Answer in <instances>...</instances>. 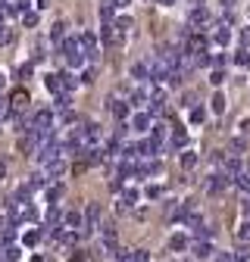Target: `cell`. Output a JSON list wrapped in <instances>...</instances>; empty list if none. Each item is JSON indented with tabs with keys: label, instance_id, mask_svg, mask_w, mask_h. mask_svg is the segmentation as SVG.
<instances>
[{
	"label": "cell",
	"instance_id": "f1b7e54d",
	"mask_svg": "<svg viewBox=\"0 0 250 262\" xmlns=\"http://www.w3.org/2000/svg\"><path fill=\"white\" fill-rule=\"evenodd\" d=\"M119 197H122L125 203H129V206H135V203H138V191H135V187H132V184H129V187H125V191H122Z\"/></svg>",
	"mask_w": 250,
	"mask_h": 262
},
{
	"label": "cell",
	"instance_id": "4dcf8cb0",
	"mask_svg": "<svg viewBox=\"0 0 250 262\" xmlns=\"http://www.w3.org/2000/svg\"><path fill=\"white\" fill-rule=\"evenodd\" d=\"M235 63H238V66H250V50H247V47H241V50L235 53Z\"/></svg>",
	"mask_w": 250,
	"mask_h": 262
},
{
	"label": "cell",
	"instance_id": "603a6c76",
	"mask_svg": "<svg viewBox=\"0 0 250 262\" xmlns=\"http://www.w3.org/2000/svg\"><path fill=\"white\" fill-rule=\"evenodd\" d=\"M185 247H188V237H185V234H172V237H169V250H172V253L185 250Z\"/></svg>",
	"mask_w": 250,
	"mask_h": 262
},
{
	"label": "cell",
	"instance_id": "83f0119b",
	"mask_svg": "<svg viewBox=\"0 0 250 262\" xmlns=\"http://www.w3.org/2000/svg\"><path fill=\"white\" fill-rule=\"evenodd\" d=\"M44 181H47V178H44V172H34V175L28 178V187H31V191H41Z\"/></svg>",
	"mask_w": 250,
	"mask_h": 262
},
{
	"label": "cell",
	"instance_id": "30bf717a",
	"mask_svg": "<svg viewBox=\"0 0 250 262\" xmlns=\"http://www.w3.org/2000/svg\"><path fill=\"white\" fill-rule=\"evenodd\" d=\"M66 165H69V162H66L63 156L47 159V162H44V178H47V181H50V178H60V175L66 172Z\"/></svg>",
	"mask_w": 250,
	"mask_h": 262
},
{
	"label": "cell",
	"instance_id": "d6a6232c",
	"mask_svg": "<svg viewBox=\"0 0 250 262\" xmlns=\"http://www.w3.org/2000/svg\"><path fill=\"white\" fill-rule=\"evenodd\" d=\"M222 78H225V69H213V72H210V84H216V88H219V84H222Z\"/></svg>",
	"mask_w": 250,
	"mask_h": 262
},
{
	"label": "cell",
	"instance_id": "cb8c5ba5",
	"mask_svg": "<svg viewBox=\"0 0 250 262\" xmlns=\"http://www.w3.org/2000/svg\"><path fill=\"white\" fill-rule=\"evenodd\" d=\"M97 16H100V25H106V22H113V19H116V10H113V7H106V4H100Z\"/></svg>",
	"mask_w": 250,
	"mask_h": 262
},
{
	"label": "cell",
	"instance_id": "4fadbf2b",
	"mask_svg": "<svg viewBox=\"0 0 250 262\" xmlns=\"http://www.w3.org/2000/svg\"><path fill=\"white\" fill-rule=\"evenodd\" d=\"M191 253H194V259H210V256H213V247H210V240L197 237V240L191 243Z\"/></svg>",
	"mask_w": 250,
	"mask_h": 262
},
{
	"label": "cell",
	"instance_id": "277c9868",
	"mask_svg": "<svg viewBox=\"0 0 250 262\" xmlns=\"http://www.w3.org/2000/svg\"><path fill=\"white\" fill-rule=\"evenodd\" d=\"M231 181H235L231 175H225V172H216V175H210V178L203 181V191H206L210 197H222V194L228 191V187H231Z\"/></svg>",
	"mask_w": 250,
	"mask_h": 262
},
{
	"label": "cell",
	"instance_id": "ffe728a7",
	"mask_svg": "<svg viewBox=\"0 0 250 262\" xmlns=\"http://www.w3.org/2000/svg\"><path fill=\"white\" fill-rule=\"evenodd\" d=\"M228 150H231V153H244V150H247V135H235L228 141Z\"/></svg>",
	"mask_w": 250,
	"mask_h": 262
},
{
	"label": "cell",
	"instance_id": "6da1fadb",
	"mask_svg": "<svg viewBox=\"0 0 250 262\" xmlns=\"http://www.w3.org/2000/svg\"><path fill=\"white\" fill-rule=\"evenodd\" d=\"M60 50H63V60H66L69 69H81V66L88 63V56H85V50H81V44H78V37H63Z\"/></svg>",
	"mask_w": 250,
	"mask_h": 262
},
{
	"label": "cell",
	"instance_id": "7a4b0ae2",
	"mask_svg": "<svg viewBox=\"0 0 250 262\" xmlns=\"http://www.w3.org/2000/svg\"><path fill=\"white\" fill-rule=\"evenodd\" d=\"M216 19H213V13L206 7H191V16H188V28L191 31H206Z\"/></svg>",
	"mask_w": 250,
	"mask_h": 262
},
{
	"label": "cell",
	"instance_id": "74e56055",
	"mask_svg": "<svg viewBox=\"0 0 250 262\" xmlns=\"http://www.w3.org/2000/svg\"><path fill=\"white\" fill-rule=\"evenodd\" d=\"M213 256H216V262H241L235 253H213Z\"/></svg>",
	"mask_w": 250,
	"mask_h": 262
},
{
	"label": "cell",
	"instance_id": "5bb4252c",
	"mask_svg": "<svg viewBox=\"0 0 250 262\" xmlns=\"http://www.w3.org/2000/svg\"><path fill=\"white\" fill-rule=\"evenodd\" d=\"M178 165H182L185 172H194V168L200 165V156H197V153H191V150H185V153L178 156Z\"/></svg>",
	"mask_w": 250,
	"mask_h": 262
},
{
	"label": "cell",
	"instance_id": "484cf974",
	"mask_svg": "<svg viewBox=\"0 0 250 262\" xmlns=\"http://www.w3.org/2000/svg\"><path fill=\"white\" fill-rule=\"evenodd\" d=\"M22 243H25V247H38V243H41V231H25Z\"/></svg>",
	"mask_w": 250,
	"mask_h": 262
},
{
	"label": "cell",
	"instance_id": "5b68a950",
	"mask_svg": "<svg viewBox=\"0 0 250 262\" xmlns=\"http://www.w3.org/2000/svg\"><path fill=\"white\" fill-rule=\"evenodd\" d=\"M106 106H110V112H113V119L116 122H129V116H132V106H129V100L122 97V94H110V100H106Z\"/></svg>",
	"mask_w": 250,
	"mask_h": 262
},
{
	"label": "cell",
	"instance_id": "8d00e7d4",
	"mask_svg": "<svg viewBox=\"0 0 250 262\" xmlns=\"http://www.w3.org/2000/svg\"><path fill=\"white\" fill-rule=\"evenodd\" d=\"M132 262H150V253L147 250H135L132 253Z\"/></svg>",
	"mask_w": 250,
	"mask_h": 262
},
{
	"label": "cell",
	"instance_id": "f907efd6",
	"mask_svg": "<svg viewBox=\"0 0 250 262\" xmlns=\"http://www.w3.org/2000/svg\"><path fill=\"white\" fill-rule=\"evenodd\" d=\"M159 4H163V7H169V4H175V0H159Z\"/></svg>",
	"mask_w": 250,
	"mask_h": 262
},
{
	"label": "cell",
	"instance_id": "7c38bea8",
	"mask_svg": "<svg viewBox=\"0 0 250 262\" xmlns=\"http://www.w3.org/2000/svg\"><path fill=\"white\" fill-rule=\"evenodd\" d=\"M150 122H153V119H150V112H147V109H138L135 116L129 119V128H135V131H147V128H150Z\"/></svg>",
	"mask_w": 250,
	"mask_h": 262
},
{
	"label": "cell",
	"instance_id": "f35d334b",
	"mask_svg": "<svg viewBox=\"0 0 250 262\" xmlns=\"http://www.w3.org/2000/svg\"><path fill=\"white\" fill-rule=\"evenodd\" d=\"M28 197H31V187H28V184H22L19 191H16V200H25V203H28Z\"/></svg>",
	"mask_w": 250,
	"mask_h": 262
},
{
	"label": "cell",
	"instance_id": "ac0fdd59",
	"mask_svg": "<svg viewBox=\"0 0 250 262\" xmlns=\"http://www.w3.org/2000/svg\"><path fill=\"white\" fill-rule=\"evenodd\" d=\"M63 37H66V22H53V28H50V44H63Z\"/></svg>",
	"mask_w": 250,
	"mask_h": 262
},
{
	"label": "cell",
	"instance_id": "8992f818",
	"mask_svg": "<svg viewBox=\"0 0 250 262\" xmlns=\"http://www.w3.org/2000/svg\"><path fill=\"white\" fill-rule=\"evenodd\" d=\"M28 103H31V94H28L25 88H16V91L10 94V100H7V109H10V112H25Z\"/></svg>",
	"mask_w": 250,
	"mask_h": 262
},
{
	"label": "cell",
	"instance_id": "3957f363",
	"mask_svg": "<svg viewBox=\"0 0 250 262\" xmlns=\"http://www.w3.org/2000/svg\"><path fill=\"white\" fill-rule=\"evenodd\" d=\"M206 37H210L213 44H219V47H228L235 34H231V25L225 22V19H219V22H213V25L206 28Z\"/></svg>",
	"mask_w": 250,
	"mask_h": 262
},
{
	"label": "cell",
	"instance_id": "836d02e7",
	"mask_svg": "<svg viewBox=\"0 0 250 262\" xmlns=\"http://www.w3.org/2000/svg\"><path fill=\"white\" fill-rule=\"evenodd\" d=\"M238 240H241V243H250V222H247V219H244L241 231H238Z\"/></svg>",
	"mask_w": 250,
	"mask_h": 262
},
{
	"label": "cell",
	"instance_id": "bcb514c9",
	"mask_svg": "<svg viewBox=\"0 0 250 262\" xmlns=\"http://www.w3.org/2000/svg\"><path fill=\"white\" fill-rule=\"evenodd\" d=\"M7 112H10V109H7V103L0 100V119H7Z\"/></svg>",
	"mask_w": 250,
	"mask_h": 262
},
{
	"label": "cell",
	"instance_id": "e575fe53",
	"mask_svg": "<svg viewBox=\"0 0 250 262\" xmlns=\"http://www.w3.org/2000/svg\"><path fill=\"white\" fill-rule=\"evenodd\" d=\"M100 4H106V7H113V10L119 13V10H125V7H129V0H100Z\"/></svg>",
	"mask_w": 250,
	"mask_h": 262
},
{
	"label": "cell",
	"instance_id": "f6af8a7d",
	"mask_svg": "<svg viewBox=\"0 0 250 262\" xmlns=\"http://www.w3.org/2000/svg\"><path fill=\"white\" fill-rule=\"evenodd\" d=\"M238 128H241V135H250V119H244V122H241Z\"/></svg>",
	"mask_w": 250,
	"mask_h": 262
},
{
	"label": "cell",
	"instance_id": "e0dca14e",
	"mask_svg": "<svg viewBox=\"0 0 250 262\" xmlns=\"http://www.w3.org/2000/svg\"><path fill=\"white\" fill-rule=\"evenodd\" d=\"M85 222H88V228H91V231H97V225H100V206H97V203H91V206H88Z\"/></svg>",
	"mask_w": 250,
	"mask_h": 262
},
{
	"label": "cell",
	"instance_id": "b9f144b4",
	"mask_svg": "<svg viewBox=\"0 0 250 262\" xmlns=\"http://www.w3.org/2000/svg\"><path fill=\"white\" fill-rule=\"evenodd\" d=\"M241 47H250V28L241 31Z\"/></svg>",
	"mask_w": 250,
	"mask_h": 262
},
{
	"label": "cell",
	"instance_id": "ee69618b",
	"mask_svg": "<svg viewBox=\"0 0 250 262\" xmlns=\"http://www.w3.org/2000/svg\"><path fill=\"white\" fill-rule=\"evenodd\" d=\"M219 4H222V10H235L238 0H219Z\"/></svg>",
	"mask_w": 250,
	"mask_h": 262
},
{
	"label": "cell",
	"instance_id": "60d3db41",
	"mask_svg": "<svg viewBox=\"0 0 250 262\" xmlns=\"http://www.w3.org/2000/svg\"><path fill=\"white\" fill-rule=\"evenodd\" d=\"M91 81H94V69H88V72L81 75V84H91Z\"/></svg>",
	"mask_w": 250,
	"mask_h": 262
},
{
	"label": "cell",
	"instance_id": "681fc988",
	"mask_svg": "<svg viewBox=\"0 0 250 262\" xmlns=\"http://www.w3.org/2000/svg\"><path fill=\"white\" fill-rule=\"evenodd\" d=\"M7 84V78H4V72H0V88H4Z\"/></svg>",
	"mask_w": 250,
	"mask_h": 262
},
{
	"label": "cell",
	"instance_id": "d6986e66",
	"mask_svg": "<svg viewBox=\"0 0 250 262\" xmlns=\"http://www.w3.org/2000/svg\"><path fill=\"white\" fill-rule=\"evenodd\" d=\"M113 25H116V31H119V34H129L135 22H132V16H116V19H113Z\"/></svg>",
	"mask_w": 250,
	"mask_h": 262
},
{
	"label": "cell",
	"instance_id": "1f68e13d",
	"mask_svg": "<svg viewBox=\"0 0 250 262\" xmlns=\"http://www.w3.org/2000/svg\"><path fill=\"white\" fill-rule=\"evenodd\" d=\"M147 200H156V197H163V184H147Z\"/></svg>",
	"mask_w": 250,
	"mask_h": 262
},
{
	"label": "cell",
	"instance_id": "2e32d148",
	"mask_svg": "<svg viewBox=\"0 0 250 262\" xmlns=\"http://www.w3.org/2000/svg\"><path fill=\"white\" fill-rule=\"evenodd\" d=\"M63 225H66L69 231H78L81 225H85V215L81 212H63Z\"/></svg>",
	"mask_w": 250,
	"mask_h": 262
},
{
	"label": "cell",
	"instance_id": "9a60e30c",
	"mask_svg": "<svg viewBox=\"0 0 250 262\" xmlns=\"http://www.w3.org/2000/svg\"><path fill=\"white\" fill-rule=\"evenodd\" d=\"M44 225H47V228H60V225H63V209L50 206V209L44 212Z\"/></svg>",
	"mask_w": 250,
	"mask_h": 262
},
{
	"label": "cell",
	"instance_id": "7dc6e473",
	"mask_svg": "<svg viewBox=\"0 0 250 262\" xmlns=\"http://www.w3.org/2000/svg\"><path fill=\"white\" fill-rule=\"evenodd\" d=\"M4 175H7V165H4V159H0V181H4Z\"/></svg>",
	"mask_w": 250,
	"mask_h": 262
},
{
	"label": "cell",
	"instance_id": "52a82bcc",
	"mask_svg": "<svg viewBox=\"0 0 250 262\" xmlns=\"http://www.w3.org/2000/svg\"><path fill=\"white\" fill-rule=\"evenodd\" d=\"M78 44H81V50H85V56H88V60H97V53H100V44H97V34H91V31L78 34Z\"/></svg>",
	"mask_w": 250,
	"mask_h": 262
},
{
	"label": "cell",
	"instance_id": "8fae6325",
	"mask_svg": "<svg viewBox=\"0 0 250 262\" xmlns=\"http://www.w3.org/2000/svg\"><path fill=\"white\" fill-rule=\"evenodd\" d=\"M100 41H103L106 47H116V44H122V34L116 31L113 22H106V25H100Z\"/></svg>",
	"mask_w": 250,
	"mask_h": 262
},
{
	"label": "cell",
	"instance_id": "ba28073f",
	"mask_svg": "<svg viewBox=\"0 0 250 262\" xmlns=\"http://www.w3.org/2000/svg\"><path fill=\"white\" fill-rule=\"evenodd\" d=\"M28 122H31L34 131H50V128H53V109H38Z\"/></svg>",
	"mask_w": 250,
	"mask_h": 262
},
{
	"label": "cell",
	"instance_id": "d590c367",
	"mask_svg": "<svg viewBox=\"0 0 250 262\" xmlns=\"http://www.w3.org/2000/svg\"><path fill=\"white\" fill-rule=\"evenodd\" d=\"M31 72H34V66H31V63L19 66V78H22V81H28V78H31Z\"/></svg>",
	"mask_w": 250,
	"mask_h": 262
},
{
	"label": "cell",
	"instance_id": "816d5d0a",
	"mask_svg": "<svg viewBox=\"0 0 250 262\" xmlns=\"http://www.w3.org/2000/svg\"><path fill=\"white\" fill-rule=\"evenodd\" d=\"M172 262H178V259H172Z\"/></svg>",
	"mask_w": 250,
	"mask_h": 262
},
{
	"label": "cell",
	"instance_id": "7bdbcfd3",
	"mask_svg": "<svg viewBox=\"0 0 250 262\" xmlns=\"http://www.w3.org/2000/svg\"><path fill=\"white\" fill-rule=\"evenodd\" d=\"M182 103H185V106H194V103H197V94H185Z\"/></svg>",
	"mask_w": 250,
	"mask_h": 262
},
{
	"label": "cell",
	"instance_id": "7402d4cb",
	"mask_svg": "<svg viewBox=\"0 0 250 262\" xmlns=\"http://www.w3.org/2000/svg\"><path fill=\"white\" fill-rule=\"evenodd\" d=\"M132 78H138V81H150V78H147V63H144V60L132 66Z\"/></svg>",
	"mask_w": 250,
	"mask_h": 262
},
{
	"label": "cell",
	"instance_id": "d4e9b609",
	"mask_svg": "<svg viewBox=\"0 0 250 262\" xmlns=\"http://www.w3.org/2000/svg\"><path fill=\"white\" fill-rule=\"evenodd\" d=\"M210 106H213V112H225V94L216 91V94H213V100H210Z\"/></svg>",
	"mask_w": 250,
	"mask_h": 262
},
{
	"label": "cell",
	"instance_id": "ab89813d",
	"mask_svg": "<svg viewBox=\"0 0 250 262\" xmlns=\"http://www.w3.org/2000/svg\"><path fill=\"white\" fill-rule=\"evenodd\" d=\"M69 262H88V253H85V250H75V253H72V259H69Z\"/></svg>",
	"mask_w": 250,
	"mask_h": 262
},
{
	"label": "cell",
	"instance_id": "4316f807",
	"mask_svg": "<svg viewBox=\"0 0 250 262\" xmlns=\"http://www.w3.org/2000/svg\"><path fill=\"white\" fill-rule=\"evenodd\" d=\"M22 25H25V28H34V25H38V10L22 13Z\"/></svg>",
	"mask_w": 250,
	"mask_h": 262
},
{
	"label": "cell",
	"instance_id": "c3c4849f",
	"mask_svg": "<svg viewBox=\"0 0 250 262\" xmlns=\"http://www.w3.org/2000/svg\"><path fill=\"white\" fill-rule=\"evenodd\" d=\"M191 7H203V0H191Z\"/></svg>",
	"mask_w": 250,
	"mask_h": 262
},
{
	"label": "cell",
	"instance_id": "f546056e",
	"mask_svg": "<svg viewBox=\"0 0 250 262\" xmlns=\"http://www.w3.org/2000/svg\"><path fill=\"white\" fill-rule=\"evenodd\" d=\"M63 194H66V187L57 184V181H53V187H47V200H60Z\"/></svg>",
	"mask_w": 250,
	"mask_h": 262
},
{
	"label": "cell",
	"instance_id": "44dd1931",
	"mask_svg": "<svg viewBox=\"0 0 250 262\" xmlns=\"http://www.w3.org/2000/svg\"><path fill=\"white\" fill-rule=\"evenodd\" d=\"M188 119H191L194 125H203V122H206V109H203L200 103H194V106H191V116H188Z\"/></svg>",
	"mask_w": 250,
	"mask_h": 262
},
{
	"label": "cell",
	"instance_id": "9c48e42d",
	"mask_svg": "<svg viewBox=\"0 0 250 262\" xmlns=\"http://www.w3.org/2000/svg\"><path fill=\"white\" fill-rule=\"evenodd\" d=\"M16 150H19V153H34V150H38V131L28 128L25 135L16 141Z\"/></svg>",
	"mask_w": 250,
	"mask_h": 262
}]
</instances>
